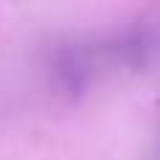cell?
I'll list each match as a JSON object with an SVG mask.
<instances>
[{"label":"cell","instance_id":"obj_1","mask_svg":"<svg viewBox=\"0 0 160 160\" xmlns=\"http://www.w3.org/2000/svg\"><path fill=\"white\" fill-rule=\"evenodd\" d=\"M160 62V20L135 22L124 31L73 39L56 48L51 59V79L62 93L82 96L93 84L118 76L138 73Z\"/></svg>","mask_w":160,"mask_h":160},{"label":"cell","instance_id":"obj_2","mask_svg":"<svg viewBox=\"0 0 160 160\" xmlns=\"http://www.w3.org/2000/svg\"><path fill=\"white\" fill-rule=\"evenodd\" d=\"M152 160H160V138L155 141V149H152Z\"/></svg>","mask_w":160,"mask_h":160}]
</instances>
